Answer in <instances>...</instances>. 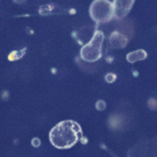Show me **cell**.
<instances>
[{"instance_id":"cell-1","label":"cell","mask_w":157,"mask_h":157,"mask_svg":"<svg viewBox=\"0 0 157 157\" xmlns=\"http://www.w3.org/2000/svg\"><path fill=\"white\" fill-rule=\"evenodd\" d=\"M82 127L74 121H63L56 124L49 132V141L57 149L74 147L80 139Z\"/></svg>"},{"instance_id":"cell-2","label":"cell","mask_w":157,"mask_h":157,"mask_svg":"<svg viewBox=\"0 0 157 157\" xmlns=\"http://www.w3.org/2000/svg\"><path fill=\"white\" fill-rule=\"evenodd\" d=\"M105 35L101 31H95L91 41L84 45L80 49V57L86 62H95L102 55V43Z\"/></svg>"},{"instance_id":"cell-3","label":"cell","mask_w":157,"mask_h":157,"mask_svg":"<svg viewBox=\"0 0 157 157\" xmlns=\"http://www.w3.org/2000/svg\"><path fill=\"white\" fill-rule=\"evenodd\" d=\"M90 15L98 23L109 22L113 17V5L109 0H94L90 6Z\"/></svg>"},{"instance_id":"cell-4","label":"cell","mask_w":157,"mask_h":157,"mask_svg":"<svg viewBox=\"0 0 157 157\" xmlns=\"http://www.w3.org/2000/svg\"><path fill=\"white\" fill-rule=\"evenodd\" d=\"M135 0H113V17L121 18L125 17L130 13Z\"/></svg>"},{"instance_id":"cell-5","label":"cell","mask_w":157,"mask_h":157,"mask_svg":"<svg viewBox=\"0 0 157 157\" xmlns=\"http://www.w3.org/2000/svg\"><path fill=\"white\" fill-rule=\"evenodd\" d=\"M110 44L115 48H123L125 47L127 44V38L121 32H113L110 36Z\"/></svg>"},{"instance_id":"cell-6","label":"cell","mask_w":157,"mask_h":157,"mask_svg":"<svg viewBox=\"0 0 157 157\" xmlns=\"http://www.w3.org/2000/svg\"><path fill=\"white\" fill-rule=\"evenodd\" d=\"M146 57H147V53L144 52V49H138V51L128 53L126 56V60L130 62V63H134V62L144 60Z\"/></svg>"},{"instance_id":"cell-7","label":"cell","mask_w":157,"mask_h":157,"mask_svg":"<svg viewBox=\"0 0 157 157\" xmlns=\"http://www.w3.org/2000/svg\"><path fill=\"white\" fill-rule=\"evenodd\" d=\"M105 102L103 100H100L96 102V109L100 110V111H102V110H105Z\"/></svg>"},{"instance_id":"cell-8","label":"cell","mask_w":157,"mask_h":157,"mask_svg":"<svg viewBox=\"0 0 157 157\" xmlns=\"http://www.w3.org/2000/svg\"><path fill=\"white\" fill-rule=\"evenodd\" d=\"M105 80H107L108 83H113V82L116 80V76L113 74H108L105 76Z\"/></svg>"},{"instance_id":"cell-9","label":"cell","mask_w":157,"mask_h":157,"mask_svg":"<svg viewBox=\"0 0 157 157\" xmlns=\"http://www.w3.org/2000/svg\"><path fill=\"white\" fill-rule=\"evenodd\" d=\"M31 144H33V147H39L40 146V140L38 138H35V139L31 141Z\"/></svg>"},{"instance_id":"cell-10","label":"cell","mask_w":157,"mask_h":157,"mask_svg":"<svg viewBox=\"0 0 157 157\" xmlns=\"http://www.w3.org/2000/svg\"><path fill=\"white\" fill-rule=\"evenodd\" d=\"M14 1H15L16 4H22V2H24L25 0H14Z\"/></svg>"}]
</instances>
